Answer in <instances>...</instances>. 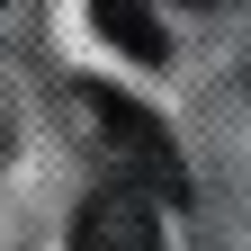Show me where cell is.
<instances>
[{
	"label": "cell",
	"instance_id": "obj_1",
	"mask_svg": "<svg viewBox=\"0 0 251 251\" xmlns=\"http://www.w3.org/2000/svg\"><path fill=\"white\" fill-rule=\"evenodd\" d=\"M81 108H90V135L108 144L117 179L152 188V198H188V171H179V144H171V126L152 117L144 99H126V90H81Z\"/></svg>",
	"mask_w": 251,
	"mask_h": 251
},
{
	"label": "cell",
	"instance_id": "obj_2",
	"mask_svg": "<svg viewBox=\"0 0 251 251\" xmlns=\"http://www.w3.org/2000/svg\"><path fill=\"white\" fill-rule=\"evenodd\" d=\"M72 251H162L152 188L117 179V188H99V198H81V215H72Z\"/></svg>",
	"mask_w": 251,
	"mask_h": 251
},
{
	"label": "cell",
	"instance_id": "obj_3",
	"mask_svg": "<svg viewBox=\"0 0 251 251\" xmlns=\"http://www.w3.org/2000/svg\"><path fill=\"white\" fill-rule=\"evenodd\" d=\"M90 9H99V27H108V36H117L126 54H135V63H162V54H171L162 18H152L144 0H90Z\"/></svg>",
	"mask_w": 251,
	"mask_h": 251
}]
</instances>
